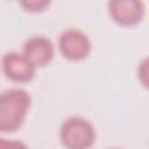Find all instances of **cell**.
<instances>
[{"label":"cell","instance_id":"obj_3","mask_svg":"<svg viewBox=\"0 0 149 149\" xmlns=\"http://www.w3.org/2000/svg\"><path fill=\"white\" fill-rule=\"evenodd\" d=\"M58 48L65 58L70 61H81L91 52V41L84 31L69 28L61 34Z\"/></svg>","mask_w":149,"mask_h":149},{"label":"cell","instance_id":"obj_9","mask_svg":"<svg viewBox=\"0 0 149 149\" xmlns=\"http://www.w3.org/2000/svg\"><path fill=\"white\" fill-rule=\"evenodd\" d=\"M0 149H28V147L19 140H0Z\"/></svg>","mask_w":149,"mask_h":149},{"label":"cell","instance_id":"obj_7","mask_svg":"<svg viewBox=\"0 0 149 149\" xmlns=\"http://www.w3.org/2000/svg\"><path fill=\"white\" fill-rule=\"evenodd\" d=\"M137 77L141 84L144 87L149 88V56L142 59V62L140 63L137 68Z\"/></svg>","mask_w":149,"mask_h":149},{"label":"cell","instance_id":"obj_1","mask_svg":"<svg viewBox=\"0 0 149 149\" xmlns=\"http://www.w3.org/2000/svg\"><path fill=\"white\" fill-rule=\"evenodd\" d=\"M30 106V95L23 88H10L0 97V130L15 132L23 123Z\"/></svg>","mask_w":149,"mask_h":149},{"label":"cell","instance_id":"obj_8","mask_svg":"<svg viewBox=\"0 0 149 149\" xmlns=\"http://www.w3.org/2000/svg\"><path fill=\"white\" fill-rule=\"evenodd\" d=\"M22 7H24L29 12H41L45 7H48L49 1L45 0H26L20 2Z\"/></svg>","mask_w":149,"mask_h":149},{"label":"cell","instance_id":"obj_5","mask_svg":"<svg viewBox=\"0 0 149 149\" xmlns=\"http://www.w3.org/2000/svg\"><path fill=\"white\" fill-rule=\"evenodd\" d=\"M108 12L112 19L121 26H134L144 15V5L136 0H113L108 2Z\"/></svg>","mask_w":149,"mask_h":149},{"label":"cell","instance_id":"obj_6","mask_svg":"<svg viewBox=\"0 0 149 149\" xmlns=\"http://www.w3.org/2000/svg\"><path fill=\"white\" fill-rule=\"evenodd\" d=\"M35 66L49 64L55 55L52 42L45 36H33L26 41L22 52Z\"/></svg>","mask_w":149,"mask_h":149},{"label":"cell","instance_id":"obj_4","mask_svg":"<svg viewBox=\"0 0 149 149\" xmlns=\"http://www.w3.org/2000/svg\"><path fill=\"white\" fill-rule=\"evenodd\" d=\"M36 66L23 55L10 51L2 57V70L13 81L26 83L34 78Z\"/></svg>","mask_w":149,"mask_h":149},{"label":"cell","instance_id":"obj_2","mask_svg":"<svg viewBox=\"0 0 149 149\" xmlns=\"http://www.w3.org/2000/svg\"><path fill=\"white\" fill-rule=\"evenodd\" d=\"M59 137L66 149H88L94 143L95 132L86 119L71 116L62 123Z\"/></svg>","mask_w":149,"mask_h":149},{"label":"cell","instance_id":"obj_10","mask_svg":"<svg viewBox=\"0 0 149 149\" xmlns=\"http://www.w3.org/2000/svg\"><path fill=\"white\" fill-rule=\"evenodd\" d=\"M111 149H120V148H111Z\"/></svg>","mask_w":149,"mask_h":149}]
</instances>
